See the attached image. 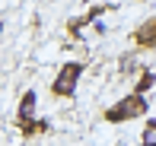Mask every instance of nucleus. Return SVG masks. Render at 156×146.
<instances>
[{
	"label": "nucleus",
	"instance_id": "1",
	"mask_svg": "<svg viewBox=\"0 0 156 146\" xmlns=\"http://www.w3.org/2000/svg\"><path fill=\"white\" fill-rule=\"evenodd\" d=\"M144 111H147V102H144V95L131 92L127 99L115 102V105H112L108 111H105V121H112V124H121V121H131V117L144 114Z\"/></svg>",
	"mask_w": 156,
	"mask_h": 146
},
{
	"label": "nucleus",
	"instance_id": "2",
	"mask_svg": "<svg viewBox=\"0 0 156 146\" xmlns=\"http://www.w3.org/2000/svg\"><path fill=\"white\" fill-rule=\"evenodd\" d=\"M80 73H83V67L80 64H64L61 67V73L54 76V83H51V92L54 95H73V89H76V83H80Z\"/></svg>",
	"mask_w": 156,
	"mask_h": 146
},
{
	"label": "nucleus",
	"instance_id": "3",
	"mask_svg": "<svg viewBox=\"0 0 156 146\" xmlns=\"http://www.w3.org/2000/svg\"><path fill=\"white\" fill-rule=\"evenodd\" d=\"M134 41H137L140 48H156V16H150L144 25H137Z\"/></svg>",
	"mask_w": 156,
	"mask_h": 146
},
{
	"label": "nucleus",
	"instance_id": "4",
	"mask_svg": "<svg viewBox=\"0 0 156 146\" xmlns=\"http://www.w3.org/2000/svg\"><path fill=\"white\" fill-rule=\"evenodd\" d=\"M35 102H38V95H35V92H26V95H23V105H19V117H23V121H29V117H32Z\"/></svg>",
	"mask_w": 156,
	"mask_h": 146
},
{
	"label": "nucleus",
	"instance_id": "5",
	"mask_svg": "<svg viewBox=\"0 0 156 146\" xmlns=\"http://www.w3.org/2000/svg\"><path fill=\"white\" fill-rule=\"evenodd\" d=\"M140 146H156V121H150L144 127V137H140Z\"/></svg>",
	"mask_w": 156,
	"mask_h": 146
},
{
	"label": "nucleus",
	"instance_id": "6",
	"mask_svg": "<svg viewBox=\"0 0 156 146\" xmlns=\"http://www.w3.org/2000/svg\"><path fill=\"white\" fill-rule=\"evenodd\" d=\"M153 83H156V76H153V73H144V80H140V83H137V89H134V92H137V95H144V92H147V89H150V86H153Z\"/></svg>",
	"mask_w": 156,
	"mask_h": 146
}]
</instances>
